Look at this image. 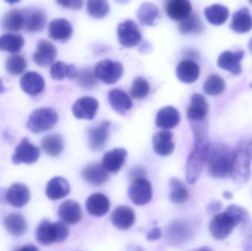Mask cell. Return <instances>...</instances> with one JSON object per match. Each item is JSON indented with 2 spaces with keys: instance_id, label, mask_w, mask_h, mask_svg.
I'll return each mask as SVG.
<instances>
[{
  "instance_id": "cell-1",
  "label": "cell",
  "mask_w": 252,
  "mask_h": 251,
  "mask_svg": "<svg viewBox=\"0 0 252 251\" xmlns=\"http://www.w3.org/2000/svg\"><path fill=\"white\" fill-rule=\"evenodd\" d=\"M234 153L223 144L210 145L207 165L210 175L214 178H223L230 175L231 167Z\"/></svg>"
},
{
  "instance_id": "cell-2",
  "label": "cell",
  "mask_w": 252,
  "mask_h": 251,
  "mask_svg": "<svg viewBox=\"0 0 252 251\" xmlns=\"http://www.w3.org/2000/svg\"><path fill=\"white\" fill-rule=\"evenodd\" d=\"M210 144L208 139H195L193 150L188 157L186 164V180L189 184L198 181L208 159Z\"/></svg>"
},
{
  "instance_id": "cell-3",
  "label": "cell",
  "mask_w": 252,
  "mask_h": 251,
  "mask_svg": "<svg viewBox=\"0 0 252 251\" xmlns=\"http://www.w3.org/2000/svg\"><path fill=\"white\" fill-rule=\"evenodd\" d=\"M66 224L63 221L52 223L49 220H44L35 231L37 241L43 246L62 243L69 235V228Z\"/></svg>"
},
{
  "instance_id": "cell-4",
  "label": "cell",
  "mask_w": 252,
  "mask_h": 251,
  "mask_svg": "<svg viewBox=\"0 0 252 251\" xmlns=\"http://www.w3.org/2000/svg\"><path fill=\"white\" fill-rule=\"evenodd\" d=\"M59 116L52 108L35 109L31 113L27 122V128L34 134L51 129L57 123Z\"/></svg>"
},
{
  "instance_id": "cell-5",
  "label": "cell",
  "mask_w": 252,
  "mask_h": 251,
  "mask_svg": "<svg viewBox=\"0 0 252 251\" xmlns=\"http://www.w3.org/2000/svg\"><path fill=\"white\" fill-rule=\"evenodd\" d=\"M251 156L248 149L241 147L234 153L230 175L238 184H244L251 177Z\"/></svg>"
},
{
  "instance_id": "cell-6",
  "label": "cell",
  "mask_w": 252,
  "mask_h": 251,
  "mask_svg": "<svg viewBox=\"0 0 252 251\" xmlns=\"http://www.w3.org/2000/svg\"><path fill=\"white\" fill-rule=\"evenodd\" d=\"M94 72L97 79L112 85L116 84L123 76L124 66L120 62L105 59L96 64Z\"/></svg>"
},
{
  "instance_id": "cell-7",
  "label": "cell",
  "mask_w": 252,
  "mask_h": 251,
  "mask_svg": "<svg viewBox=\"0 0 252 251\" xmlns=\"http://www.w3.org/2000/svg\"><path fill=\"white\" fill-rule=\"evenodd\" d=\"M39 156V148L32 144L28 138H23L15 149L12 162L14 165H32L38 161Z\"/></svg>"
},
{
  "instance_id": "cell-8",
  "label": "cell",
  "mask_w": 252,
  "mask_h": 251,
  "mask_svg": "<svg viewBox=\"0 0 252 251\" xmlns=\"http://www.w3.org/2000/svg\"><path fill=\"white\" fill-rule=\"evenodd\" d=\"M236 226L233 219L225 212L218 214L213 218L210 223V231L215 239L223 240L230 235Z\"/></svg>"
},
{
  "instance_id": "cell-9",
  "label": "cell",
  "mask_w": 252,
  "mask_h": 251,
  "mask_svg": "<svg viewBox=\"0 0 252 251\" xmlns=\"http://www.w3.org/2000/svg\"><path fill=\"white\" fill-rule=\"evenodd\" d=\"M152 187L151 183L145 178L134 180L129 187L128 196L131 201L138 206L149 203L152 198Z\"/></svg>"
},
{
  "instance_id": "cell-10",
  "label": "cell",
  "mask_w": 252,
  "mask_h": 251,
  "mask_svg": "<svg viewBox=\"0 0 252 251\" xmlns=\"http://www.w3.org/2000/svg\"><path fill=\"white\" fill-rule=\"evenodd\" d=\"M118 35L120 44L126 48L136 47L142 39L139 27L131 20L125 21L120 24Z\"/></svg>"
},
{
  "instance_id": "cell-11",
  "label": "cell",
  "mask_w": 252,
  "mask_h": 251,
  "mask_svg": "<svg viewBox=\"0 0 252 251\" xmlns=\"http://www.w3.org/2000/svg\"><path fill=\"white\" fill-rule=\"evenodd\" d=\"M194 234L193 227L185 221H174L167 229V237L173 245L184 244L191 240Z\"/></svg>"
},
{
  "instance_id": "cell-12",
  "label": "cell",
  "mask_w": 252,
  "mask_h": 251,
  "mask_svg": "<svg viewBox=\"0 0 252 251\" xmlns=\"http://www.w3.org/2000/svg\"><path fill=\"white\" fill-rule=\"evenodd\" d=\"M98 107V101L94 97H81L72 106V113L77 119L91 120L95 117Z\"/></svg>"
},
{
  "instance_id": "cell-13",
  "label": "cell",
  "mask_w": 252,
  "mask_h": 251,
  "mask_svg": "<svg viewBox=\"0 0 252 251\" xmlns=\"http://www.w3.org/2000/svg\"><path fill=\"white\" fill-rule=\"evenodd\" d=\"M245 56L243 50L238 51H225L219 56L218 59V66L220 69L228 71L235 75H239L242 73L241 61Z\"/></svg>"
},
{
  "instance_id": "cell-14",
  "label": "cell",
  "mask_w": 252,
  "mask_h": 251,
  "mask_svg": "<svg viewBox=\"0 0 252 251\" xmlns=\"http://www.w3.org/2000/svg\"><path fill=\"white\" fill-rule=\"evenodd\" d=\"M57 50L50 41L41 40L36 46V50L32 55L34 63L41 67L51 65L56 60Z\"/></svg>"
},
{
  "instance_id": "cell-15",
  "label": "cell",
  "mask_w": 252,
  "mask_h": 251,
  "mask_svg": "<svg viewBox=\"0 0 252 251\" xmlns=\"http://www.w3.org/2000/svg\"><path fill=\"white\" fill-rule=\"evenodd\" d=\"M6 201L15 208H22L29 202L31 193L25 184H16L10 186L6 191Z\"/></svg>"
},
{
  "instance_id": "cell-16",
  "label": "cell",
  "mask_w": 252,
  "mask_h": 251,
  "mask_svg": "<svg viewBox=\"0 0 252 251\" xmlns=\"http://www.w3.org/2000/svg\"><path fill=\"white\" fill-rule=\"evenodd\" d=\"M208 112L209 106L205 97L202 94H194L188 110L189 122L206 120Z\"/></svg>"
},
{
  "instance_id": "cell-17",
  "label": "cell",
  "mask_w": 252,
  "mask_h": 251,
  "mask_svg": "<svg viewBox=\"0 0 252 251\" xmlns=\"http://www.w3.org/2000/svg\"><path fill=\"white\" fill-rule=\"evenodd\" d=\"M25 13V28L28 32H40L45 28L47 15L41 9L31 8L23 10Z\"/></svg>"
},
{
  "instance_id": "cell-18",
  "label": "cell",
  "mask_w": 252,
  "mask_h": 251,
  "mask_svg": "<svg viewBox=\"0 0 252 251\" xmlns=\"http://www.w3.org/2000/svg\"><path fill=\"white\" fill-rule=\"evenodd\" d=\"M110 125L109 121H103L100 125L90 130L89 144L93 151L102 150L106 145L109 138Z\"/></svg>"
},
{
  "instance_id": "cell-19",
  "label": "cell",
  "mask_w": 252,
  "mask_h": 251,
  "mask_svg": "<svg viewBox=\"0 0 252 251\" xmlns=\"http://www.w3.org/2000/svg\"><path fill=\"white\" fill-rule=\"evenodd\" d=\"M58 215L65 223L73 225L81 221L82 210L78 202L67 200L60 205L58 210Z\"/></svg>"
},
{
  "instance_id": "cell-20",
  "label": "cell",
  "mask_w": 252,
  "mask_h": 251,
  "mask_svg": "<svg viewBox=\"0 0 252 251\" xmlns=\"http://www.w3.org/2000/svg\"><path fill=\"white\" fill-rule=\"evenodd\" d=\"M21 88L28 95L36 96L44 91L45 82L44 78L35 72H28L21 78Z\"/></svg>"
},
{
  "instance_id": "cell-21",
  "label": "cell",
  "mask_w": 252,
  "mask_h": 251,
  "mask_svg": "<svg viewBox=\"0 0 252 251\" xmlns=\"http://www.w3.org/2000/svg\"><path fill=\"white\" fill-rule=\"evenodd\" d=\"M49 37L54 41L66 42L72 36V27L65 19H54L48 26Z\"/></svg>"
},
{
  "instance_id": "cell-22",
  "label": "cell",
  "mask_w": 252,
  "mask_h": 251,
  "mask_svg": "<svg viewBox=\"0 0 252 251\" xmlns=\"http://www.w3.org/2000/svg\"><path fill=\"white\" fill-rule=\"evenodd\" d=\"M87 212L94 217L104 216L110 209V202L105 195L95 193L87 199L86 203Z\"/></svg>"
},
{
  "instance_id": "cell-23",
  "label": "cell",
  "mask_w": 252,
  "mask_h": 251,
  "mask_svg": "<svg viewBox=\"0 0 252 251\" xmlns=\"http://www.w3.org/2000/svg\"><path fill=\"white\" fill-rule=\"evenodd\" d=\"M83 178L89 184L100 186L109 180V172L104 167L98 164H92L85 167L81 172Z\"/></svg>"
},
{
  "instance_id": "cell-24",
  "label": "cell",
  "mask_w": 252,
  "mask_h": 251,
  "mask_svg": "<svg viewBox=\"0 0 252 251\" xmlns=\"http://www.w3.org/2000/svg\"><path fill=\"white\" fill-rule=\"evenodd\" d=\"M153 146L157 154L161 156H169L174 150L173 134L167 130L157 133L153 137Z\"/></svg>"
},
{
  "instance_id": "cell-25",
  "label": "cell",
  "mask_w": 252,
  "mask_h": 251,
  "mask_svg": "<svg viewBox=\"0 0 252 251\" xmlns=\"http://www.w3.org/2000/svg\"><path fill=\"white\" fill-rule=\"evenodd\" d=\"M69 192V182L62 177H55L47 184L45 194L50 200H58L66 197Z\"/></svg>"
},
{
  "instance_id": "cell-26",
  "label": "cell",
  "mask_w": 252,
  "mask_h": 251,
  "mask_svg": "<svg viewBox=\"0 0 252 251\" xmlns=\"http://www.w3.org/2000/svg\"><path fill=\"white\" fill-rule=\"evenodd\" d=\"M127 157V150L124 148H115L107 152L102 161V165L109 172H118L124 166Z\"/></svg>"
},
{
  "instance_id": "cell-27",
  "label": "cell",
  "mask_w": 252,
  "mask_h": 251,
  "mask_svg": "<svg viewBox=\"0 0 252 251\" xmlns=\"http://www.w3.org/2000/svg\"><path fill=\"white\" fill-rule=\"evenodd\" d=\"M180 113L176 108L167 106L158 111L156 124L158 128L164 130L171 129L177 126L180 122Z\"/></svg>"
},
{
  "instance_id": "cell-28",
  "label": "cell",
  "mask_w": 252,
  "mask_h": 251,
  "mask_svg": "<svg viewBox=\"0 0 252 251\" xmlns=\"http://www.w3.org/2000/svg\"><path fill=\"white\" fill-rule=\"evenodd\" d=\"M135 213L131 208L121 206L117 208L112 215V224L120 230H127L134 224Z\"/></svg>"
},
{
  "instance_id": "cell-29",
  "label": "cell",
  "mask_w": 252,
  "mask_h": 251,
  "mask_svg": "<svg viewBox=\"0 0 252 251\" xmlns=\"http://www.w3.org/2000/svg\"><path fill=\"white\" fill-rule=\"evenodd\" d=\"M176 75L179 81L187 84H192L198 80L200 68L192 60H184L176 67Z\"/></svg>"
},
{
  "instance_id": "cell-30",
  "label": "cell",
  "mask_w": 252,
  "mask_h": 251,
  "mask_svg": "<svg viewBox=\"0 0 252 251\" xmlns=\"http://www.w3.org/2000/svg\"><path fill=\"white\" fill-rule=\"evenodd\" d=\"M167 16L174 21H181L190 14L192 5L189 0H168L165 6Z\"/></svg>"
},
{
  "instance_id": "cell-31",
  "label": "cell",
  "mask_w": 252,
  "mask_h": 251,
  "mask_svg": "<svg viewBox=\"0 0 252 251\" xmlns=\"http://www.w3.org/2000/svg\"><path fill=\"white\" fill-rule=\"evenodd\" d=\"M108 99L112 109L121 114H125L133 106L130 97L119 88L111 90L108 94Z\"/></svg>"
},
{
  "instance_id": "cell-32",
  "label": "cell",
  "mask_w": 252,
  "mask_h": 251,
  "mask_svg": "<svg viewBox=\"0 0 252 251\" xmlns=\"http://www.w3.org/2000/svg\"><path fill=\"white\" fill-rule=\"evenodd\" d=\"M230 28L238 33H246L252 29V16L247 7H243L232 15Z\"/></svg>"
},
{
  "instance_id": "cell-33",
  "label": "cell",
  "mask_w": 252,
  "mask_h": 251,
  "mask_svg": "<svg viewBox=\"0 0 252 251\" xmlns=\"http://www.w3.org/2000/svg\"><path fill=\"white\" fill-rule=\"evenodd\" d=\"M25 17L23 10L13 9L6 13L1 21L2 29L17 32L25 28Z\"/></svg>"
},
{
  "instance_id": "cell-34",
  "label": "cell",
  "mask_w": 252,
  "mask_h": 251,
  "mask_svg": "<svg viewBox=\"0 0 252 251\" xmlns=\"http://www.w3.org/2000/svg\"><path fill=\"white\" fill-rule=\"evenodd\" d=\"M4 228L13 237H20L28 230V223L20 214L12 213L7 215L3 221Z\"/></svg>"
},
{
  "instance_id": "cell-35",
  "label": "cell",
  "mask_w": 252,
  "mask_h": 251,
  "mask_svg": "<svg viewBox=\"0 0 252 251\" xmlns=\"http://www.w3.org/2000/svg\"><path fill=\"white\" fill-rule=\"evenodd\" d=\"M136 16L142 25L154 26L159 19V10L155 4L145 2L138 9Z\"/></svg>"
},
{
  "instance_id": "cell-36",
  "label": "cell",
  "mask_w": 252,
  "mask_h": 251,
  "mask_svg": "<svg viewBox=\"0 0 252 251\" xmlns=\"http://www.w3.org/2000/svg\"><path fill=\"white\" fill-rule=\"evenodd\" d=\"M204 15L209 22L215 26L223 25L229 18L227 7L220 4H215L206 7Z\"/></svg>"
},
{
  "instance_id": "cell-37",
  "label": "cell",
  "mask_w": 252,
  "mask_h": 251,
  "mask_svg": "<svg viewBox=\"0 0 252 251\" xmlns=\"http://www.w3.org/2000/svg\"><path fill=\"white\" fill-rule=\"evenodd\" d=\"M25 45V39L19 34L6 33L0 36V51L17 53Z\"/></svg>"
},
{
  "instance_id": "cell-38",
  "label": "cell",
  "mask_w": 252,
  "mask_h": 251,
  "mask_svg": "<svg viewBox=\"0 0 252 251\" xmlns=\"http://www.w3.org/2000/svg\"><path fill=\"white\" fill-rule=\"evenodd\" d=\"M41 146L44 153L49 156H58L64 148V140L59 134H51L43 139Z\"/></svg>"
},
{
  "instance_id": "cell-39",
  "label": "cell",
  "mask_w": 252,
  "mask_h": 251,
  "mask_svg": "<svg viewBox=\"0 0 252 251\" xmlns=\"http://www.w3.org/2000/svg\"><path fill=\"white\" fill-rule=\"evenodd\" d=\"M78 72L75 65L66 64L63 62L58 61L52 65L50 75L56 81H62L66 78L72 80L76 78Z\"/></svg>"
},
{
  "instance_id": "cell-40",
  "label": "cell",
  "mask_w": 252,
  "mask_h": 251,
  "mask_svg": "<svg viewBox=\"0 0 252 251\" xmlns=\"http://www.w3.org/2000/svg\"><path fill=\"white\" fill-rule=\"evenodd\" d=\"M179 22V31L183 35L201 33L204 30V25L197 13H191Z\"/></svg>"
},
{
  "instance_id": "cell-41",
  "label": "cell",
  "mask_w": 252,
  "mask_h": 251,
  "mask_svg": "<svg viewBox=\"0 0 252 251\" xmlns=\"http://www.w3.org/2000/svg\"><path fill=\"white\" fill-rule=\"evenodd\" d=\"M170 186L171 189L170 199L173 203L181 204L189 198V192L180 180L176 178H171Z\"/></svg>"
},
{
  "instance_id": "cell-42",
  "label": "cell",
  "mask_w": 252,
  "mask_h": 251,
  "mask_svg": "<svg viewBox=\"0 0 252 251\" xmlns=\"http://www.w3.org/2000/svg\"><path fill=\"white\" fill-rule=\"evenodd\" d=\"M204 91L210 96L221 94L226 89L224 80L218 75H210L204 84Z\"/></svg>"
},
{
  "instance_id": "cell-43",
  "label": "cell",
  "mask_w": 252,
  "mask_h": 251,
  "mask_svg": "<svg viewBox=\"0 0 252 251\" xmlns=\"http://www.w3.org/2000/svg\"><path fill=\"white\" fill-rule=\"evenodd\" d=\"M87 8L89 15L94 19H103L109 13L107 0H88Z\"/></svg>"
},
{
  "instance_id": "cell-44",
  "label": "cell",
  "mask_w": 252,
  "mask_h": 251,
  "mask_svg": "<svg viewBox=\"0 0 252 251\" xmlns=\"http://www.w3.org/2000/svg\"><path fill=\"white\" fill-rule=\"evenodd\" d=\"M5 68L7 72L10 75L15 76L21 75L26 69V59L21 55H11L6 60Z\"/></svg>"
},
{
  "instance_id": "cell-45",
  "label": "cell",
  "mask_w": 252,
  "mask_h": 251,
  "mask_svg": "<svg viewBox=\"0 0 252 251\" xmlns=\"http://www.w3.org/2000/svg\"><path fill=\"white\" fill-rule=\"evenodd\" d=\"M149 91L150 85L148 81L142 77H137L135 78L130 87V95L136 100H141L145 98L149 94Z\"/></svg>"
},
{
  "instance_id": "cell-46",
  "label": "cell",
  "mask_w": 252,
  "mask_h": 251,
  "mask_svg": "<svg viewBox=\"0 0 252 251\" xmlns=\"http://www.w3.org/2000/svg\"><path fill=\"white\" fill-rule=\"evenodd\" d=\"M78 85L84 88L89 90L94 88L97 84V78L94 72H92L90 69H83L78 71L76 78Z\"/></svg>"
},
{
  "instance_id": "cell-47",
  "label": "cell",
  "mask_w": 252,
  "mask_h": 251,
  "mask_svg": "<svg viewBox=\"0 0 252 251\" xmlns=\"http://www.w3.org/2000/svg\"><path fill=\"white\" fill-rule=\"evenodd\" d=\"M225 212L233 219L237 225L244 223L248 221V212L245 209L238 205H231Z\"/></svg>"
},
{
  "instance_id": "cell-48",
  "label": "cell",
  "mask_w": 252,
  "mask_h": 251,
  "mask_svg": "<svg viewBox=\"0 0 252 251\" xmlns=\"http://www.w3.org/2000/svg\"><path fill=\"white\" fill-rule=\"evenodd\" d=\"M56 1L64 8L78 10L84 5V0H56Z\"/></svg>"
},
{
  "instance_id": "cell-49",
  "label": "cell",
  "mask_w": 252,
  "mask_h": 251,
  "mask_svg": "<svg viewBox=\"0 0 252 251\" xmlns=\"http://www.w3.org/2000/svg\"><path fill=\"white\" fill-rule=\"evenodd\" d=\"M222 209V204L219 201H213L207 206V212L210 214L216 213Z\"/></svg>"
},
{
  "instance_id": "cell-50",
  "label": "cell",
  "mask_w": 252,
  "mask_h": 251,
  "mask_svg": "<svg viewBox=\"0 0 252 251\" xmlns=\"http://www.w3.org/2000/svg\"><path fill=\"white\" fill-rule=\"evenodd\" d=\"M161 231L159 228H154L150 231L147 236V238L150 241H155L161 237Z\"/></svg>"
},
{
  "instance_id": "cell-51",
  "label": "cell",
  "mask_w": 252,
  "mask_h": 251,
  "mask_svg": "<svg viewBox=\"0 0 252 251\" xmlns=\"http://www.w3.org/2000/svg\"><path fill=\"white\" fill-rule=\"evenodd\" d=\"M145 171L139 167L133 168L130 170V176L133 178V181L138 178H145Z\"/></svg>"
},
{
  "instance_id": "cell-52",
  "label": "cell",
  "mask_w": 252,
  "mask_h": 251,
  "mask_svg": "<svg viewBox=\"0 0 252 251\" xmlns=\"http://www.w3.org/2000/svg\"><path fill=\"white\" fill-rule=\"evenodd\" d=\"M20 250L35 251L38 250V249H36L35 246H32V245H29V246H25V247L22 248Z\"/></svg>"
},
{
  "instance_id": "cell-53",
  "label": "cell",
  "mask_w": 252,
  "mask_h": 251,
  "mask_svg": "<svg viewBox=\"0 0 252 251\" xmlns=\"http://www.w3.org/2000/svg\"><path fill=\"white\" fill-rule=\"evenodd\" d=\"M223 196L226 199H231L232 197V194L231 193H229V192H225L223 194Z\"/></svg>"
},
{
  "instance_id": "cell-54",
  "label": "cell",
  "mask_w": 252,
  "mask_h": 251,
  "mask_svg": "<svg viewBox=\"0 0 252 251\" xmlns=\"http://www.w3.org/2000/svg\"><path fill=\"white\" fill-rule=\"evenodd\" d=\"M4 91H5V88H4L2 81H1V78H0V94H2Z\"/></svg>"
},
{
  "instance_id": "cell-55",
  "label": "cell",
  "mask_w": 252,
  "mask_h": 251,
  "mask_svg": "<svg viewBox=\"0 0 252 251\" xmlns=\"http://www.w3.org/2000/svg\"><path fill=\"white\" fill-rule=\"evenodd\" d=\"M4 1H5L6 2L8 3V4H16V3L19 2L21 0H4Z\"/></svg>"
},
{
  "instance_id": "cell-56",
  "label": "cell",
  "mask_w": 252,
  "mask_h": 251,
  "mask_svg": "<svg viewBox=\"0 0 252 251\" xmlns=\"http://www.w3.org/2000/svg\"><path fill=\"white\" fill-rule=\"evenodd\" d=\"M248 47L250 53H251L252 54V38H251V40H250V42H249Z\"/></svg>"
},
{
  "instance_id": "cell-57",
  "label": "cell",
  "mask_w": 252,
  "mask_h": 251,
  "mask_svg": "<svg viewBox=\"0 0 252 251\" xmlns=\"http://www.w3.org/2000/svg\"><path fill=\"white\" fill-rule=\"evenodd\" d=\"M129 0H117V1L119 3H121V4H124V3H126L127 1H128Z\"/></svg>"
},
{
  "instance_id": "cell-58",
  "label": "cell",
  "mask_w": 252,
  "mask_h": 251,
  "mask_svg": "<svg viewBox=\"0 0 252 251\" xmlns=\"http://www.w3.org/2000/svg\"><path fill=\"white\" fill-rule=\"evenodd\" d=\"M249 1H250V2L252 4V0H249Z\"/></svg>"
},
{
  "instance_id": "cell-59",
  "label": "cell",
  "mask_w": 252,
  "mask_h": 251,
  "mask_svg": "<svg viewBox=\"0 0 252 251\" xmlns=\"http://www.w3.org/2000/svg\"><path fill=\"white\" fill-rule=\"evenodd\" d=\"M251 87H252V84H251Z\"/></svg>"
}]
</instances>
